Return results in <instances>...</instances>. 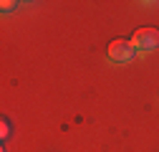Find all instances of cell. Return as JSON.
Instances as JSON below:
<instances>
[{
	"label": "cell",
	"mask_w": 159,
	"mask_h": 152,
	"mask_svg": "<svg viewBox=\"0 0 159 152\" xmlns=\"http://www.w3.org/2000/svg\"><path fill=\"white\" fill-rule=\"evenodd\" d=\"M106 56H109V61H114V64H129V61H134L136 51H134L131 41L116 38V41H111V43H109V48H106Z\"/></svg>",
	"instance_id": "cell-2"
},
{
	"label": "cell",
	"mask_w": 159,
	"mask_h": 152,
	"mask_svg": "<svg viewBox=\"0 0 159 152\" xmlns=\"http://www.w3.org/2000/svg\"><path fill=\"white\" fill-rule=\"evenodd\" d=\"M129 41H131L136 56H139V53H142V56H144V53H152V51L159 48V28H139Z\"/></svg>",
	"instance_id": "cell-1"
}]
</instances>
